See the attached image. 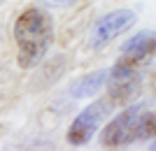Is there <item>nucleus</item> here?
Wrapping results in <instances>:
<instances>
[{
    "label": "nucleus",
    "instance_id": "f257e3e1",
    "mask_svg": "<svg viewBox=\"0 0 156 151\" xmlns=\"http://www.w3.org/2000/svg\"><path fill=\"white\" fill-rule=\"evenodd\" d=\"M54 39L51 16L37 7H28L14 21V42H16V58L23 70L40 65Z\"/></svg>",
    "mask_w": 156,
    "mask_h": 151
},
{
    "label": "nucleus",
    "instance_id": "f03ea898",
    "mask_svg": "<svg viewBox=\"0 0 156 151\" xmlns=\"http://www.w3.org/2000/svg\"><path fill=\"white\" fill-rule=\"evenodd\" d=\"M142 109H144L142 105H128L119 116L112 118L107 123V128L103 130V135H100L103 146L117 149V146H126L130 142H135L137 139V123H140Z\"/></svg>",
    "mask_w": 156,
    "mask_h": 151
},
{
    "label": "nucleus",
    "instance_id": "7ed1b4c3",
    "mask_svg": "<svg viewBox=\"0 0 156 151\" xmlns=\"http://www.w3.org/2000/svg\"><path fill=\"white\" fill-rule=\"evenodd\" d=\"M110 105H112L110 100H96L89 107H84L68 130V142L72 146H84L86 142H91V137L103 123V118L110 114V109H107Z\"/></svg>",
    "mask_w": 156,
    "mask_h": 151
},
{
    "label": "nucleus",
    "instance_id": "20e7f679",
    "mask_svg": "<svg viewBox=\"0 0 156 151\" xmlns=\"http://www.w3.org/2000/svg\"><path fill=\"white\" fill-rule=\"evenodd\" d=\"M135 21H137V16L130 9H114V12L100 16L98 23L93 26V33H91V49H103L117 35L126 33Z\"/></svg>",
    "mask_w": 156,
    "mask_h": 151
},
{
    "label": "nucleus",
    "instance_id": "39448f33",
    "mask_svg": "<svg viewBox=\"0 0 156 151\" xmlns=\"http://www.w3.org/2000/svg\"><path fill=\"white\" fill-rule=\"evenodd\" d=\"M107 88H110V102L112 105H128L130 100L140 93V86H142V77L137 70H119V67H112L110 74H107Z\"/></svg>",
    "mask_w": 156,
    "mask_h": 151
},
{
    "label": "nucleus",
    "instance_id": "423d86ee",
    "mask_svg": "<svg viewBox=\"0 0 156 151\" xmlns=\"http://www.w3.org/2000/svg\"><path fill=\"white\" fill-rule=\"evenodd\" d=\"M105 81H107V70L91 72V74H86V77L77 79V81L70 86V93H68V95H70L72 100L75 98H89V95H93V93H98L103 88Z\"/></svg>",
    "mask_w": 156,
    "mask_h": 151
},
{
    "label": "nucleus",
    "instance_id": "0eeeda50",
    "mask_svg": "<svg viewBox=\"0 0 156 151\" xmlns=\"http://www.w3.org/2000/svg\"><path fill=\"white\" fill-rule=\"evenodd\" d=\"M121 51H133V53H140L144 58H154L156 56V35L154 33H140V35H133V37L121 46Z\"/></svg>",
    "mask_w": 156,
    "mask_h": 151
},
{
    "label": "nucleus",
    "instance_id": "6e6552de",
    "mask_svg": "<svg viewBox=\"0 0 156 151\" xmlns=\"http://www.w3.org/2000/svg\"><path fill=\"white\" fill-rule=\"evenodd\" d=\"M156 137V109L151 112H144L140 114V123H137V139H149Z\"/></svg>",
    "mask_w": 156,
    "mask_h": 151
},
{
    "label": "nucleus",
    "instance_id": "1a4fd4ad",
    "mask_svg": "<svg viewBox=\"0 0 156 151\" xmlns=\"http://www.w3.org/2000/svg\"><path fill=\"white\" fill-rule=\"evenodd\" d=\"M44 5H49V7H70V5H75L77 0H42Z\"/></svg>",
    "mask_w": 156,
    "mask_h": 151
},
{
    "label": "nucleus",
    "instance_id": "9d476101",
    "mask_svg": "<svg viewBox=\"0 0 156 151\" xmlns=\"http://www.w3.org/2000/svg\"><path fill=\"white\" fill-rule=\"evenodd\" d=\"M151 86H154V91H156V74H154V81H151Z\"/></svg>",
    "mask_w": 156,
    "mask_h": 151
},
{
    "label": "nucleus",
    "instance_id": "9b49d317",
    "mask_svg": "<svg viewBox=\"0 0 156 151\" xmlns=\"http://www.w3.org/2000/svg\"><path fill=\"white\" fill-rule=\"evenodd\" d=\"M151 149H154V151H156V142H154V146H151Z\"/></svg>",
    "mask_w": 156,
    "mask_h": 151
},
{
    "label": "nucleus",
    "instance_id": "f8f14e48",
    "mask_svg": "<svg viewBox=\"0 0 156 151\" xmlns=\"http://www.w3.org/2000/svg\"><path fill=\"white\" fill-rule=\"evenodd\" d=\"M0 2H2V0H0Z\"/></svg>",
    "mask_w": 156,
    "mask_h": 151
}]
</instances>
